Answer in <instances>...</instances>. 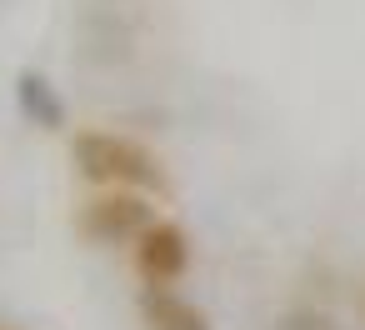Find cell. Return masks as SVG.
<instances>
[{
    "label": "cell",
    "instance_id": "6",
    "mask_svg": "<svg viewBox=\"0 0 365 330\" xmlns=\"http://www.w3.org/2000/svg\"><path fill=\"white\" fill-rule=\"evenodd\" d=\"M280 330H335V325H330L325 315H290Z\"/></svg>",
    "mask_w": 365,
    "mask_h": 330
},
{
    "label": "cell",
    "instance_id": "5",
    "mask_svg": "<svg viewBox=\"0 0 365 330\" xmlns=\"http://www.w3.org/2000/svg\"><path fill=\"white\" fill-rule=\"evenodd\" d=\"M140 320L150 330H210L205 310L195 300L175 295V290H145L140 295Z\"/></svg>",
    "mask_w": 365,
    "mask_h": 330
},
{
    "label": "cell",
    "instance_id": "1",
    "mask_svg": "<svg viewBox=\"0 0 365 330\" xmlns=\"http://www.w3.org/2000/svg\"><path fill=\"white\" fill-rule=\"evenodd\" d=\"M71 165L81 180L106 185V190H155L165 180L160 160L140 140L115 135V130H81L71 140Z\"/></svg>",
    "mask_w": 365,
    "mask_h": 330
},
{
    "label": "cell",
    "instance_id": "2",
    "mask_svg": "<svg viewBox=\"0 0 365 330\" xmlns=\"http://www.w3.org/2000/svg\"><path fill=\"white\" fill-rule=\"evenodd\" d=\"M150 225H155V215H150V200L140 190H106V195L86 200V210H81V230L91 240H101V245L140 240Z\"/></svg>",
    "mask_w": 365,
    "mask_h": 330
},
{
    "label": "cell",
    "instance_id": "7",
    "mask_svg": "<svg viewBox=\"0 0 365 330\" xmlns=\"http://www.w3.org/2000/svg\"><path fill=\"white\" fill-rule=\"evenodd\" d=\"M0 330H11V325H0Z\"/></svg>",
    "mask_w": 365,
    "mask_h": 330
},
{
    "label": "cell",
    "instance_id": "4",
    "mask_svg": "<svg viewBox=\"0 0 365 330\" xmlns=\"http://www.w3.org/2000/svg\"><path fill=\"white\" fill-rule=\"evenodd\" d=\"M16 100H21V115L31 120V125H41V130H61L66 125V100H61V91L51 86V76H41V71H21L16 76Z\"/></svg>",
    "mask_w": 365,
    "mask_h": 330
},
{
    "label": "cell",
    "instance_id": "3",
    "mask_svg": "<svg viewBox=\"0 0 365 330\" xmlns=\"http://www.w3.org/2000/svg\"><path fill=\"white\" fill-rule=\"evenodd\" d=\"M135 270L145 280V290H170V280H180L190 270V240L175 220H155L140 240H135Z\"/></svg>",
    "mask_w": 365,
    "mask_h": 330
}]
</instances>
